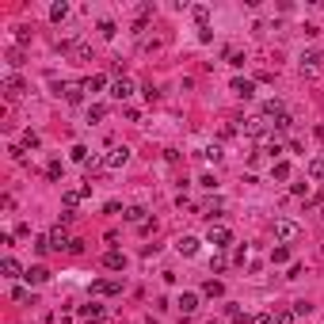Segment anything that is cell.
I'll list each match as a JSON object with an SVG mask.
<instances>
[{"label": "cell", "instance_id": "29", "mask_svg": "<svg viewBox=\"0 0 324 324\" xmlns=\"http://www.w3.org/2000/svg\"><path fill=\"white\" fill-rule=\"evenodd\" d=\"M103 168H107V160H99V156H95V160H88V164H84V172H88V176H99Z\"/></svg>", "mask_w": 324, "mask_h": 324}, {"label": "cell", "instance_id": "27", "mask_svg": "<svg viewBox=\"0 0 324 324\" xmlns=\"http://www.w3.org/2000/svg\"><path fill=\"white\" fill-rule=\"evenodd\" d=\"M69 16V4H65V0H61V4H53V8H50V19H53V23H61V19H65Z\"/></svg>", "mask_w": 324, "mask_h": 324}, {"label": "cell", "instance_id": "7", "mask_svg": "<svg viewBox=\"0 0 324 324\" xmlns=\"http://www.w3.org/2000/svg\"><path fill=\"white\" fill-rule=\"evenodd\" d=\"M103 160H107V168H122V164L130 160V149H126V145H115L111 153L103 156Z\"/></svg>", "mask_w": 324, "mask_h": 324}, {"label": "cell", "instance_id": "20", "mask_svg": "<svg viewBox=\"0 0 324 324\" xmlns=\"http://www.w3.org/2000/svg\"><path fill=\"white\" fill-rule=\"evenodd\" d=\"M61 92H65L69 103H84V84H65Z\"/></svg>", "mask_w": 324, "mask_h": 324}, {"label": "cell", "instance_id": "21", "mask_svg": "<svg viewBox=\"0 0 324 324\" xmlns=\"http://www.w3.org/2000/svg\"><path fill=\"white\" fill-rule=\"evenodd\" d=\"M202 294H206V298H222V294H225V282H222V279H210V282L202 286Z\"/></svg>", "mask_w": 324, "mask_h": 324}, {"label": "cell", "instance_id": "34", "mask_svg": "<svg viewBox=\"0 0 324 324\" xmlns=\"http://www.w3.org/2000/svg\"><path fill=\"white\" fill-rule=\"evenodd\" d=\"M46 176H50V179H61V160H50V164H46Z\"/></svg>", "mask_w": 324, "mask_h": 324}, {"label": "cell", "instance_id": "37", "mask_svg": "<svg viewBox=\"0 0 324 324\" xmlns=\"http://www.w3.org/2000/svg\"><path fill=\"white\" fill-rule=\"evenodd\" d=\"M73 160H80V164H88V149H84V145H73Z\"/></svg>", "mask_w": 324, "mask_h": 324}, {"label": "cell", "instance_id": "42", "mask_svg": "<svg viewBox=\"0 0 324 324\" xmlns=\"http://www.w3.org/2000/svg\"><path fill=\"white\" fill-rule=\"evenodd\" d=\"M210 267H213V271H225V267H229V259H225V256H213Z\"/></svg>", "mask_w": 324, "mask_h": 324}, {"label": "cell", "instance_id": "22", "mask_svg": "<svg viewBox=\"0 0 324 324\" xmlns=\"http://www.w3.org/2000/svg\"><path fill=\"white\" fill-rule=\"evenodd\" d=\"M107 119V103H92L88 107V122H103Z\"/></svg>", "mask_w": 324, "mask_h": 324}, {"label": "cell", "instance_id": "36", "mask_svg": "<svg viewBox=\"0 0 324 324\" xmlns=\"http://www.w3.org/2000/svg\"><path fill=\"white\" fill-rule=\"evenodd\" d=\"M34 145H38V134H34V130H27V134H23V149H34Z\"/></svg>", "mask_w": 324, "mask_h": 324}, {"label": "cell", "instance_id": "4", "mask_svg": "<svg viewBox=\"0 0 324 324\" xmlns=\"http://www.w3.org/2000/svg\"><path fill=\"white\" fill-rule=\"evenodd\" d=\"M206 240H210L213 248H229V244H233V233L225 229V225H210V233H206Z\"/></svg>", "mask_w": 324, "mask_h": 324}, {"label": "cell", "instance_id": "6", "mask_svg": "<svg viewBox=\"0 0 324 324\" xmlns=\"http://www.w3.org/2000/svg\"><path fill=\"white\" fill-rule=\"evenodd\" d=\"M69 244H73V237L65 233V225H58V229L50 233V248L53 252H69Z\"/></svg>", "mask_w": 324, "mask_h": 324}, {"label": "cell", "instance_id": "13", "mask_svg": "<svg viewBox=\"0 0 324 324\" xmlns=\"http://www.w3.org/2000/svg\"><path fill=\"white\" fill-rule=\"evenodd\" d=\"M23 92H27V88H23V80H19V77H8V80H4V95H8V99H19Z\"/></svg>", "mask_w": 324, "mask_h": 324}, {"label": "cell", "instance_id": "45", "mask_svg": "<svg viewBox=\"0 0 324 324\" xmlns=\"http://www.w3.org/2000/svg\"><path fill=\"white\" fill-rule=\"evenodd\" d=\"M145 99H149V103H156V99H160V92H156L153 84H145Z\"/></svg>", "mask_w": 324, "mask_h": 324}, {"label": "cell", "instance_id": "3", "mask_svg": "<svg viewBox=\"0 0 324 324\" xmlns=\"http://www.w3.org/2000/svg\"><path fill=\"white\" fill-rule=\"evenodd\" d=\"M92 294L95 298H115V294H122V282L119 279H99V282H92Z\"/></svg>", "mask_w": 324, "mask_h": 324}, {"label": "cell", "instance_id": "39", "mask_svg": "<svg viewBox=\"0 0 324 324\" xmlns=\"http://www.w3.org/2000/svg\"><path fill=\"white\" fill-rule=\"evenodd\" d=\"M16 42H19V46L31 42V31H27V27H19V31H16Z\"/></svg>", "mask_w": 324, "mask_h": 324}, {"label": "cell", "instance_id": "9", "mask_svg": "<svg viewBox=\"0 0 324 324\" xmlns=\"http://www.w3.org/2000/svg\"><path fill=\"white\" fill-rule=\"evenodd\" d=\"M77 313L84 316V320H92V324L107 316V313H103V305H99V301H88V305H77Z\"/></svg>", "mask_w": 324, "mask_h": 324}, {"label": "cell", "instance_id": "35", "mask_svg": "<svg viewBox=\"0 0 324 324\" xmlns=\"http://www.w3.org/2000/svg\"><path fill=\"white\" fill-rule=\"evenodd\" d=\"M202 156H206V160H213V164H218V160H222V149H218V145H210V149H202Z\"/></svg>", "mask_w": 324, "mask_h": 324}, {"label": "cell", "instance_id": "8", "mask_svg": "<svg viewBox=\"0 0 324 324\" xmlns=\"http://www.w3.org/2000/svg\"><path fill=\"white\" fill-rule=\"evenodd\" d=\"M111 95H115V99H130V95H134V80H130V77H119V80L111 84Z\"/></svg>", "mask_w": 324, "mask_h": 324}, {"label": "cell", "instance_id": "25", "mask_svg": "<svg viewBox=\"0 0 324 324\" xmlns=\"http://www.w3.org/2000/svg\"><path fill=\"white\" fill-rule=\"evenodd\" d=\"M271 172H275V179H290V164H286V160H275Z\"/></svg>", "mask_w": 324, "mask_h": 324}, {"label": "cell", "instance_id": "31", "mask_svg": "<svg viewBox=\"0 0 324 324\" xmlns=\"http://www.w3.org/2000/svg\"><path fill=\"white\" fill-rule=\"evenodd\" d=\"M99 34H103V38H115V34H119V27H115L111 19H103V23H99Z\"/></svg>", "mask_w": 324, "mask_h": 324}, {"label": "cell", "instance_id": "10", "mask_svg": "<svg viewBox=\"0 0 324 324\" xmlns=\"http://www.w3.org/2000/svg\"><path fill=\"white\" fill-rule=\"evenodd\" d=\"M103 267H107V271H122V267H126V256H122L119 248H111V252L103 256Z\"/></svg>", "mask_w": 324, "mask_h": 324}, {"label": "cell", "instance_id": "32", "mask_svg": "<svg viewBox=\"0 0 324 324\" xmlns=\"http://www.w3.org/2000/svg\"><path fill=\"white\" fill-rule=\"evenodd\" d=\"M191 16H195L198 23H206V19H210V8H206V4H195V8H191Z\"/></svg>", "mask_w": 324, "mask_h": 324}, {"label": "cell", "instance_id": "15", "mask_svg": "<svg viewBox=\"0 0 324 324\" xmlns=\"http://www.w3.org/2000/svg\"><path fill=\"white\" fill-rule=\"evenodd\" d=\"M0 271H4V279H23V275H27V271H23V267H19V263H16V259H12V256H8V259H4V263H0Z\"/></svg>", "mask_w": 324, "mask_h": 324}, {"label": "cell", "instance_id": "11", "mask_svg": "<svg viewBox=\"0 0 324 324\" xmlns=\"http://www.w3.org/2000/svg\"><path fill=\"white\" fill-rule=\"evenodd\" d=\"M244 134L248 137H267V119H248L244 122Z\"/></svg>", "mask_w": 324, "mask_h": 324}, {"label": "cell", "instance_id": "28", "mask_svg": "<svg viewBox=\"0 0 324 324\" xmlns=\"http://www.w3.org/2000/svg\"><path fill=\"white\" fill-rule=\"evenodd\" d=\"M99 88H107V77H88L84 80V92H99Z\"/></svg>", "mask_w": 324, "mask_h": 324}, {"label": "cell", "instance_id": "17", "mask_svg": "<svg viewBox=\"0 0 324 324\" xmlns=\"http://www.w3.org/2000/svg\"><path fill=\"white\" fill-rule=\"evenodd\" d=\"M282 115H286V111H282V99H267V103H263V119H275V122H279Z\"/></svg>", "mask_w": 324, "mask_h": 324}, {"label": "cell", "instance_id": "5", "mask_svg": "<svg viewBox=\"0 0 324 324\" xmlns=\"http://www.w3.org/2000/svg\"><path fill=\"white\" fill-rule=\"evenodd\" d=\"M229 92L237 95V99H252V95H256V84H252L248 77H237V80L229 84Z\"/></svg>", "mask_w": 324, "mask_h": 324}, {"label": "cell", "instance_id": "26", "mask_svg": "<svg viewBox=\"0 0 324 324\" xmlns=\"http://www.w3.org/2000/svg\"><path fill=\"white\" fill-rule=\"evenodd\" d=\"M294 320H298L294 309H279V313H275V324H294Z\"/></svg>", "mask_w": 324, "mask_h": 324}, {"label": "cell", "instance_id": "19", "mask_svg": "<svg viewBox=\"0 0 324 324\" xmlns=\"http://www.w3.org/2000/svg\"><path fill=\"white\" fill-rule=\"evenodd\" d=\"M23 279H27V282H31V286H42V282H46V279H50V271H46V267H31V271H27V275H23Z\"/></svg>", "mask_w": 324, "mask_h": 324}, {"label": "cell", "instance_id": "16", "mask_svg": "<svg viewBox=\"0 0 324 324\" xmlns=\"http://www.w3.org/2000/svg\"><path fill=\"white\" fill-rule=\"evenodd\" d=\"M92 195V187H77V191H65V210H73V206L80 202V198Z\"/></svg>", "mask_w": 324, "mask_h": 324}, {"label": "cell", "instance_id": "33", "mask_svg": "<svg viewBox=\"0 0 324 324\" xmlns=\"http://www.w3.org/2000/svg\"><path fill=\"white\" fill-rule=\"evenodd\" d=\"M225 316H229V320H244V313H240V305H225ZM248 324V320H244Z\"/></svg>", "mask_w": 324, "mask_h": 324}, {"label": "cell", "instance_id": "40", "mask_svg": "<svg viewBox=\"0 0 324 324\" xmlns=\"http://www.w3.org/2000/svg\"><path fill=\"white\" fill-rule=\"evenodd\" d=\"M263 153H271V156H282V145H279V141H275V137H271V141H267V149H263Z\"/></svg>", "mask_w": 324, "mask_h": 324}, {"label": "cell", "instance_id": "30", "mask_svg": "<svg viewBox=\"0 0 324 324\" xmlns=\"http://www.w3.org/2000/svg\"><path fill=\"white\" fill-rule=\"evenodd\" d=\"M225 61H229L233 69H240V65H244V53H240V50H225Z\"/></svg>", "mask_w": 324, "mask_h": 324}, {"label": "cell", "instance_id": "46", "mask_svg": "<svg viewBox=\"0 0 324 324\" xmlns=\"http://www.w3.org/2000/svg\"><path fill=\"white\" fill-rule=\"evenodd\" d=\"M252 324H275V316H271V313H259V316H256Z\"/></svg>", "mask_w": 324, "mask_h": 324}, {"label": "cell", "instance_id": "47", "mask_svg": "<svg viewBox=\"0 0 324 324\" xmlns=\"http://www.w3.org/2000/svg\"><path fill=\"white\" fill-rule=\"evenodd\" d=\"M213 324H222V320H213Z\"/></svg>", "mask_w": 324, "mask_h": 324}, {"label": "cell", "instance_id": "2", "mask_svg": "<svg viewBox=\"0 0 324 324\" xmlns=\"http://www.w3.org/2000/svg\"><path fill=\"white\" fill-rule=\"evenodd\" d=\"M320 69H324V53H316V50L301 53V77L316 80V77H320Z\"/></svg>", "mask_w": 324, "mask_h": 324}, {"label": "cell", "instance_id": "23", "mask_svg": "<svg viewBox=\"0 0 324 324\" xmlns=\"http://www.w3.org/2000/svg\"><path fill=\"white\" fill-rule=\"evenodd\" d=\"M309 176H313V179H324V156H313V160H309Z\"/></svg>", "mask_w": 324, "mask_h": 324}, {"label": "cell", "instance_id": "38", "mask_svg": "<svg viewBox=\"0 0 324 324\" xmlns=\"http://www.w3.org/2000/svg\"><path fill=\"white\" fill-rule=\"evenodd\" d=\"M80 252H84V240L73 237V244H69V256H80Z\"/></svg>", "mask_w": 324, "mask_h": 324}, {"label": "cell", "instance_id": "41", "mask_svg": "<svg viewBox=\"0 0 324 324\" xmlns=\"http://www.w3.org/2000/svg\"><path fill=\"white\" fill-rule=\"evenodd\" d=\"M309 309H313L309 301H294V313H298V316H309Z\"/></svg>", "mask_w": 324, "mask_h": 324}, {"label": "cell", "instance_id": "44", "mask_svg": "<svg viewBox=\"0 0 324 324\" xmlns=\"http://www.w3.org/2000/svg\"><path fill=\"white\" fill-rule=\"evenodd\" d=\"M119 210H122V202H119V198H111V202L103 206V213H119Z\"/></svg>", "mask_w": 324, "mask_h": 324}, {"label": "cell", "instance_id": "12", "mask_svg": "<svg viewBox=\"0 0 324 324\" xmlns=\"http://www.w3.org/2000/svg\"><path fill=\"white\" fill-rule=\"evenodd\" d=\"M176 305H179V313H183V316H191V313L198 309V294H179Z\"/></svg>", "mask_w": 324, "mask_h": 324}, {"label": "cell", "instance_id": "1", "mask_svg": "<svg viewBox=\"0 0 324 324\" xmlns=\"http://www.w3.org/2000/svg\"><path fill=\"white\" fill-rule=\"evenodd\" d=\"M298 237H301V225L298 222H290V218H279V222H275V240L290 244V240H298Z\"/></svg>", "mask_w": 324, "mask_h": 324}, {"label": "cell", "instance_id": "24", "mask_svg": "<svg viewBox=\"0 0 324 324\" xmlns=\"http://www.w3.org/2000/svg\"><path fill=\"white\" fill-rule=\"evenodd\" d=\"M286 259H290V248H286V244L271 248V263H286Z\"/></svg>", "mask_w": 324, "mask_h": 324}, {"label": "cell", "instance_id": "43", "mask_svg": "<svg viewBox=\"0 0 324 324\" xmlns=\"http://www.w3.org/2000/svg\"><path fill=\"white\" fill-rule=\"evenodd\" d=\"M290 195H309V183H290Z\"/></svg>", "mask_w": 324, "mask_h": 324}, {"label": "cell", "instance_id": "14", "mask_svg": "<svg viewBox=\"0 0 324 324\" xmlns=\"http://www.w3.org/2000/svg\"><path fill=\"white\" fill-rule=\"evenodd\" d=\"M176 252H179V256H195V252H198V240L195 237H179L176 240Z\"/></svg>", "mask_w": 324, "mask_h": 324}, {"label": "cell", "instance_id": "18", "mask_svg": "<svg viewBox=\"0 0 324 324\" xmlns=\"http://www.w3.org/2000/svg\"><path fill=\"white\" fill-rule=\"evenodd\" d=\"M122 218L134 222V225H145L149 222V218H145V206H130V210H122Z\"/></svg>", "mask_w": 324, "mask_h": 324}]
</instances>
